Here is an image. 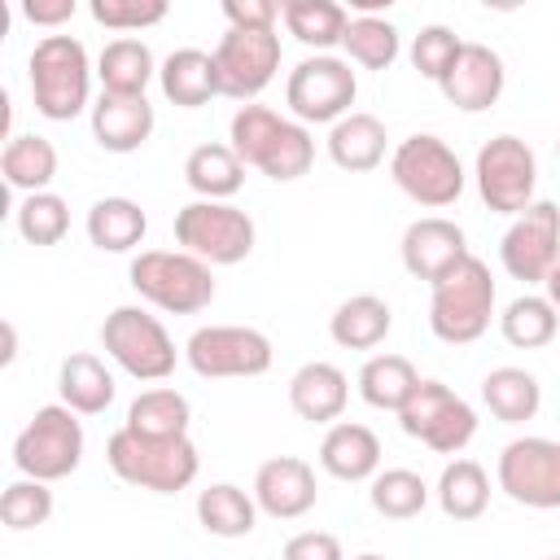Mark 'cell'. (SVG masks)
I'll return each mask as SVG.
<instances>
[{"instance_id": "6da1fadb", "label": "cell", "mask_w": 560, "mask_h": 560, "mask_svg": "<svg viewBox=\"0 0 560 560\" xmlns=\"http://www.w3.org/2000/svg\"><path fill=\"white\" fill-rule=\"evenodd\" d=\"M228 144L232 153L262 171L276 184H293L315 166V136L311 127H302L298 118L276 114L271 105H236L232 122H228Z\"/></svg>"}, {"instance_id": "7a4b0ae2", "label": "cell", "mask_w": 560, "mask_h": 560, "mask_svg": "<svg viewBox=\"0 0 560 560\" xmlns=\"http://www.w3.org/2000/svg\"><path fill=\"white\" fill-rule=\"evenodd\" d=\"M92 61L83 39L74 35H44L26 57L31 101L35 114L48 122H70L83 109H92Z\"/></svg>"}, {"instance_id": "3957f363", "label": "cell", "mask_w": 560, "mask_h": 560, "mask_svg": "<svg viewBox=\"0 0 560 560\" xmlns=\"http://www.w3.org/2000/svg\"><path fill=\"white\" fill-rule=\"evenodd\" d=\"M105 464L118 481H127L136 490L175 494V490H188L197 481L201 455H197L188 433L184 438H144V433H131L122 424L105 442Z\"/></svg>"}, {"instance_id": "277c9868", "label": "cell", "mask_w": 560, "mask_h": 560, "mask_svg": "<svg viewBox=\"0 0 560 560\" xmlns=\"http://www.w3.org/2000/svg\"><path fill=\"white\" fill-rule=\"evenodd\" d=\"M494 319V276L486 258L468 254L429 293V328L446 346H472Z\"/></svg>"}, {"instance_id": "5b68a950", "label": "cell", "mask_w": 560, "mask_h": 560, "mask_svg": "<svg viewBox=\"0 0 560 560\" xmlns=\"http://www.w3.org/2000/svg\"><path fill=\"white\" fill-rule=\"evenodd\" d=\"M131 289L166 311V315H197L214 302V271L210 262L184 254V249H140L127 267Z\"/></svg>"}, {"instance_id": "8992f818", "label": "cell", "mask_w": 560, "mask_h": 560, "mask_svg": "<svg viewBox=\"0 0 560 560\" xmlns=\"http://www.w3.org/2000/svg\"><path fill=\"white\" fill-rule=\"evenodd\" d=\"M389 179L424 210H442V206H455L468 175H464V162L459 153L433 136V131H416L407 140L394 144L389 153Z\"/></svg>"}, {"instance_id": "52a82bcc", "label": "cell", "mask_w": 560, "mask_h": 560, "mask_svg": "<svg viewBox=\"0 0 560 560\" xmlns=\"http://www.w3.org/2000/svg\"><path fill=\"white\" fill-rule=\"evenodd\" d=\"M83 424L66 402H44L13 438V468L35 481H61L83 464Z\"/></svg>"}, {"instance_id": "ba28073f", "label": "cell", "mask_w": 560, "mask_h": 560, "mask_svg": "<svg viewBox=\"0 0 560 560\" xmlns=\"http://www.w3.org/2000/svg\"><path fill=\"white\" fill-rule=\"evenodd\" d=\"M254 219L232 201H188L175 210V241L210 267H236L254 254Z\"/></svg>"}, {"instance_id": "9c48e42d", "label": "cell", "mask_w": 560, "mask_h": 560, "mask_svg": "<svg viewBox=\"0 0 560 560\" xmlns=\"http://www.w3.org/2000/svg\"><path fill=\"white\" fill-rule=\"evenodd\" d=\"M101 346L136 381H166L179 363V350L166 324L144 306H114L101 324Z\"/></svg>"}, {"instance_id": "30bf717a", "label": "cell", "mask_w": 560, "mask_h": 560, "mask_svg": "<svg viewBox=\"0 0 560 560\" xmlns=\"http://www.w3.org/2000/svg\"><path fill=\"white\" fill-rule=\"evenodd\" d=\"M359 96V79L350 70L346 57H332V52H311L302 57L289 79H284V105L289 114L302 122V127H315V122H341L346 114H354Z\"/></svg>"}, {"instance_id": "8fae6325", "label": "cell", "mask_w": 560, "mask_h": 560, "mask_svg": "<svg viewBox=\"0 0 560 560\" xmlns=\"http://www.w3.org/2000/svg\"><path fill=\"white\" fill-rule=\"evenodd\" d=\"M472 179H477V192H481L486 210L516 219L521 210H529L538 201L534 197V188H538V153L521 136H508V131L490 136L477 149Z\"/></svg>"}, {"instance_id": "7c38bea8", "label": "cell", "mask_w": 560, "mask_h": 560, "mask_svg": "<svg viewBox=\"0 0 560 560\" xmlns=\"http://www.w3.org/2000/svg\"><path fill=\"white\" fill-rule=\"evenodd\" d=\"M271 337L249 324H206L184 341V363L201 381H245L271 368Z\"/></svg>"}, {"instance_id": "4fadbf2b", "label": "cell", "mask_w": 560, "mask_h": 560, "mask_svg": "<svg viewBox=\"0 0 560 560\" xmlns=\"http://www.w3.org/2000/svg\"><path fill=\"white\" fill-rule=\"evenodd\" d=\"M398 424H402L407 438H416L420 446H429L438 455H459L477 438V411H472V402L459 398L451 385L429 381V376L416 385V394L398 411Z\"/></svg>"}, {"instance_id": "5bb4252c", "label": "cell", "mask_w": 560, "mask_h": 560, "mask_svg": "<svg viewBox=\"0 0 560 560\" xmlns=\"http://www.w3.org/2000/svg\"><path fill=\"white\" fill-rule=\"evenodd\" d=\"M494 481L521 508H534V512L560 508V442H551V438H512L499 451Z\"/></svg>"}, {"instance_id": "9a60e30c", "label": "cell", "mask_w": 560, "mask_h": 560, "mask_svg": "<svg viewBox=\"0 0 560 560\" xmlns=\"http://www.w3.org/2000/svg\"><path fill=\"white\" fill-rule=\"evenodd\" d=\"M214 70H219V92L254 105L267 83L280 70V35L276 31H236L228 26L223 39L214 44Z\"/></svg>"}, {"instance_id": "2e32d148", "label": "cell", "mask_w": 560, "mask_h": 560, "mask_svg": "<svg viewBox=\"0 0 560 560\" xmlns=\"http://www.w3.org/2000/svg\"><path fill=\"white\" fill-rule=\"evenodd\" d=\"M499 262L512 280L542 284L560 262V206L538 197L529 210H521L499 241Z\"/></svg>"}, {"instance_id": "e0dca14e", "label": "cell", "mask_w": 560, "mask_h": 560, "mask_svg": "<svg viewBox=\"0 0 560 560\" xmlns=\"http://www.w3.org/2000/svg\"><path fill=\"white\" fill-rule=\"evenodd\" d=\"M398 254H402V267L416 276V280H429V289L451 276L472 249H468V236L455 219L446 214H424V219H411L402 241H398Z\"/></svg>"}, {"instance_id": "ac0fdd59", "label": "cell", "mask_w": 560, "mask_h": 560, "mask_svg": "<svg viewBox=\"0 0 560 560\" xmlns=\"http://www.w3.org/2000/svg\"><path fill=\"white\" fill-rule=\"evenodd\" d=\"M249 494H254L258 512H267L271 521H298L319 499L315 468L306 459H298V455H271V459L258 464Z\"/></svg>"}, {"instance_id": "d6986e66", "label": "cell", "mask_w": 560, "mask_h": 560, "mask_svg": "<svg viewBox=\"0 0 560 560\" xmlns=\"http://www.w3.org/2000/svg\"><path fill=\"white\" fill-rule=\"evenodd\" d=\"M503 83H508V70H503V57L490 48V44H477V39H464L459 57L451 61V70L442 74V96L464 109V114H481L490 109L499 96H503Z\"/></svg>"}, {"instance_id": "ffe728a7", "label": "cell", "mask_w": 560, "mask_h": 560, "mask_svg": "<svg viewBox=\"0 0 560 560\" xmlns=\"http://www.w3.org/2000/svg\"><path fill=\"white\" fill-rule=\"evenodd\" d=\"M88 118H92V140L105 153H136L140 144H149L158 122L149 96H109V92L92 101Z\"/></svg>"}, {"instance_id": "44dd1931", "label": "cell", "mask_w": 560, "mask_h": 560, "mask_svg": "<svg viewBox=\"0 0 560 560\" xmlns=\"http://www.w3.org/2000/svg\"><path fill=\"white\" fill-rule=\"evenodd\" d=\"M346 402H350V381L328 359H311L289 376V407L311 424H337Z\"/></svg>"}, {"instance_id": "7402d4cb", "label": "cell", "mask_w": 560, "mask_h": 560, "mask_svg": "<svg viewBox=\"0 0 560 560\" xmlns=\"http://www.w3.org/2000/svg\"><path fill=\"white\" fill-rule=\"evenodd\" d=\"M319 468L337 481H372L381 472V438L359 420H337L319 438Z\"/></svg>"}, {"instance_id": "603a6c76", "label": "cell", "mask_w": 560, "mask_h": 560, "mask_svg": "<svg viewBox=\"0 0 560 560\" xmlns=\"http://www.w3.org/2000/svg\"><path fill=\"white\" fill-rule=\"evenodd\" d=\"M158 88H162V96H166L171 105H179V109H201V105H210L214 96H223V92H219L214 52H206V48H175V52L162 61V70H158Z\"/></svg>"}, {"instance_id": "cb8c5ba5", "label": "cell", "mask_w": 560, "mask_h": 560, "mask_svg": "<svg viewBox=\"0 0 560 560\" xmlns=\"http://www.w3.org/2000/svg\"><path fill=\"white\" fill-rule=\"evenodd\" d=\"M328 158L332 166L350 171V175H363V171H376L385 162V149H389V136H385V122L376 114H346L341 122L328 127Z\"/></svg>"}, {"instance_id": "d4e9b609", "label": "cell", "mask_w": 560, "mask_h": 560, "mask_svg": "<svg viewBox=\"0 0 560 560\" xmlns=\"http://www.w3.org/2000/svg\"><path fill=\"white\" fill-rule=\"evenodd\" d=\"M158 61H153V48L136 35H118L101 48L96 57V79H101V92L109 96H144V88L158 79Z\"/></svg>"}, {"instance_id": "484cf974", "label": "cell", "mask_w": 560, "mask_h": 560, "mask_svg": "<svg viewBox=\"0 0 560 560\" xmlns=\"http://www.w3.org/2000/svg\"><path fill=\"white\" fill-rule=\"evenodd\" d=\"M57 394L74 416H101L114 402L118 385H114V372L105 368V359H96L88 350H74L57 368Z\"/></svg>"}, {"instance_id": "4316f807", "label": "cell", "mask_w": 560, "mask_h": 560, "mask_svg": "<svg viewBox=\"0 0 560 560\" xmlns=\"http://www.w3.org/2000/svg\"><path fill=\"white\" fill-rule=\"evenodd\" d=\"M0 175L13 192L31 197V192H48V184L57 179V144L39 131H18L4 140L0 153Z\"/></svg>"}, {"instance_id": "83f0119b", "label": "cell", "mask_w": 560, "mask_h": 560, "mask_svg": "<svg viewBox=\"0 0 560 560\" xmlns=\"http://www.w3.org/2000/svg\"><path fill=\"white\" fill-rule=\"evenodd\" d=\"M83 228H88V241L101 254H127V249H136L144 241L149 214L131 197H96L88 219H83Z\"/></svg>"}, {"instance_id": "f1b7e54d", "label": "cell", "mask_w": 560, "mask_h": 560, "mask_svg": "<svg viewBox=\"0 0 560 560\" xmlns=\"http://www.w3.org/2000/svg\"><path fill=\"white\" fill-rule=\"evenodd\" d=\"M394 328V311L376 293H354L328 315V337L341 350H376Z\"/></svg>"}, {"instance_id": "f546056e", "label": "cell", "mask_w": 560, "mask_h": 560, "mask_svg": "<svg viewBox=\"0 0 560 560\" xmlns=\"http://www.w3.org/2000/svg\"><path fill=\"white\" fill-rule=\"evenodd\" d=\"M184 184L197 192V201H232L245 184V162L232 153V144H197L184 158Z\"/></svg>"}, {"instance_id": "4dcf8cb0", "label": "cell", "mask_w": 560, "mask_h": 560, "mask_svg": "<svg viewBox=\"0 0 560 560\" xmlns=\"http://www.w3.org/2000/svg\"><path fill=\"white\" fill-rule=\"evenodd\" d=\"M424 376L416 372V363L407 359V354H372V359H363V368H359V398L368 402V407H376V411H402L407 407V398L416 394V385H420Z\"/></svg>"}, {"instance_id": "1f68e13d", "label": "cell", "mask_w": 560, "mask_h": 560, "mask_svg": "<svg viewBox=\"0 0 560 560\" xmlns=\"http://www.w3.org/2000/svg\"><path fill=\"white\" fill-rule=\"evenodd\" d=\"M481 402L490 407L494 420H503V424H525V420H534L538 407H542V385H538L534 372L503 363V368H490V372L481 376Z\"/></svg>"}, {"instance_id": "d6a6232c", "label": "cell", "mask_w": 560, "mask_h": 560, "mask_svg": "<svg viewBox=\"0 0 560 560\" xmlns=\"http://www.w3.org/2000/svg\"><path fill=\"white\" fill-rule=\"evenodd\" d=\"M197 521L214 538H249L258 525V503L236 481H214L197 490Z\"/></svg>"}, {"instance_id": "836d02e7", "label": "cell", "mask_w": 560, "mask_h": 560, "mask_svg": "<svg viewBox=\"0 0 560 560\" xmlns=\"http://www.w3.org/2000/svg\"><path fill=\"white\" fill-rule=\"evenodd\" d=\"M280 22L298 44H306L315 52H328V48L341 44V35L350 26V9L337 4V0H284Z\"/></svg>"}, {"instance_id": "e575fe53", "label": "cell", "mask_w": 560, "mask_h": 560, "mask_svg": "<svg viewBox=\"0 0 560 560\" xmlns=\"http://www.w3.org/2000/svg\"><path fill=\"white\" fill-rule=\"evenodd\" d=\"M433 494H438L442 516H451V521H477L490 508V477H486V468L477 459H464L459 455V459H451L442 468Z\"/></svg>"}, {"instance_id": "d590c367", "label": "cell", "mask_w": 560, "mask_h": 560, "mask_svg": "<svg viewBox=\"0 0 560 560\" xmlns=\"http://www.w3.org/2000/svg\"><path fill=\"white\" fill-rule=\"evenodd\" d=\"M188 420H192V402L171 385H153L136 394L127 407V429L144 438H184Z\"/></svg>"}, {"instance_id": "8d00e7d4", "label": "cell", "mask_w": 560, "mask_h": 560, "mask_svg": "<svg viewBox=\"0 0 560 560\" xmlns=\"http://www.w3.org/2000/svg\"><path fill=\"white\" fill-rule=\"evenodd\" d=\"M499 332L508 346L516 350H542L547 341H556L560 332V311L542 298V293H521L503 306L499 315Z\"/></svg>"}, {"instance_id": "74e56055", "label": "cell", "mask_w": 560, "mask_h": 560, "mask_svg": "<svg viewBox=\"0 0 560 560\" xmlns=\"http://www.w3.org/2000/svg\"><path fill=\"white\" fill-rule=\"evenodd\" d=\"M341 48L363 70H389L402 52V35L389 18H350V26L341 35Z\"/></svg>"}, {"instance_id": "f35d334b", "label": "cell", "mask_w": 560, "mask_h": 560, "mask_svg": "<svg viewBox=\"0 0 560 560\" xmlns=\"http://www.w3.org/2000/svg\"><path fill=\"white\" fill-rule=\"evenodd\" d=\"M429 486H424V477L420 472H411V468H381L376 477H372V490H368V499H372V508L385 516V521H411V516H420L424 508H429Z\"/></svg>"}, {"instance_id": "ab89813d", "label": "cell", "mask_w": 560, "mask_h": 560, "mask_svg": "<svg viewBox=\"0 0 560 560\" xmlns=\"http://www.w3.org/2000/svg\"><path fill=\"white\" fill-rule=\"evenodd\" d=\"M13 223H18V236L26 245H57L66 232H70V206L61 192H31L18 201L13 210Z\"/></svg>"}, {"instance_id": "60d3db41", "label": "cell", "mask_w": 560, "mask_h": 560, "mask_svg": "<svg viewBox=\"0 0 560 560\" xmlns=\"http://www.w3.org/2000/svg\"><path fill=\"white\" fill-rule=\"evenodd\" d=\"M52 516V490L48 481H35V477H18L4 486L0 494V521L9 529H39L48 525Z\"/></svg>"}, {"instance_id": "b9f144b4", "label": "cell", "mask_w": 560, "mask_h": 560, "mask_svg": "<svg viewBox=\"0 0 560 560\" xmlns=\"http://www.w3.org/2000/svg\"><path fill=\"white\" fill-rule=\"evenodd\" d=\"M459 48H464V39H459L451 26L429 22V26H420V35L411 39L407 57H411V66H416V74H420V79L442 83V74H446V70H451V61L459 57Z\"/></svg>"}, {"instance_id": "7bdbcfd3", "label": "cell", "mask_w": 560, "mask_h": 560, "mask_svg": "<svg viewBox=\"0 0 560 560\" xmlns=\"http://www.w3.org/2000/svg\"><path fill=\"white\" fill-rule=\"evenodd\" d=\"M88 13L105 31H144L166 18V0H92Z\"/></svg>"}, {"instance_id": "ee69618b", "label": "cell", "mask_w": 560, "mask_h": 560, "mask_svg": "<svg viewBox=\"0 0 560 560\" xmlns=\"http://www.w3.org/2000/svg\"><path fill=\"white\" fill-rule=\"evenodd\" d=\"M223 18L236 31H276L280 4L276 0H223Z\"/></svg>"}, {"instance_id": "f6af8a7d", "label": "cell", "mask_w": 560, "mask_h": 560, "mask_svg": "<svg viewBox=\"0 0 560 560\" xmlns=\"http://www.w3.org/2000/svg\"><path fill=\"white\" fill-rule=\"evenodd\" d=\"M280 560H346V551H341L337 534H328V529H302V534H293L284 542Z\"/></svg>"}, {"instance_id": "bcb514c9", "label": "cell", "mask_w": 560, "mask_h": 560, "mask_svg": "<svg viewBox=\"0 0 560 560\" xmlns=\"http://www.w3.org/2000/svg\"><path fill=\"white\" fill-rule=\"evenodd\" d=\"M74 0H22V18L35 26H61L74 18Z\"/></svg>"}, {"instance_id": "7dc6e473", "label": "cell", "mask_w": 560, "mask_h": 560, "mask_svg": "<svg viewBox=\"0 0 560 560\" xmlns=\"http://www.w3.org/2000/svg\"><path fill=\"white\" fill-rule=\"evenodd\" d=\"M542 298H547V302L560 311V262H556V267H551V276L542 280Z\"/></svg>"}, {"instance_id": "c3c4849f", "label": "cell", "mask_w": 560, "mask_h": 560, "mask_svg": "<svg viewBox=\"0 0 560 560\" xmlns=\"http://www.w3.org/2000/svg\"><path fill=\"white\" fill-rule=\"evenodd\" d=\"M13 354H18V332L13 324H4V363H13Z\"/></svg>"}, {"instance_id": "681fc988", "label": "cell", "mask_w": 560, "mask_h": 560, "mask_svg": "<svg viewBox=\"0 0 560 560\" xmlns=\"http://www.w3.org/2000/svg\"><path fill=\"white\" fill-rule=\"evenodd\" d=\"M354 560H385L381 551H363V556H354Z\"/></svg>"}, {"instance_id": "f907efd6", "label": "cell", "mask_w": 560, "mask_h": 560, "mask_svg": "<svg viewBox=\"0 0 560 560\" xmlns=\"http://www.w3.org/2000/svg\"><path fill=\"white\" fill-rule=\"evenodd\" d=\"M556 158H560V140H556Z\"/></svg>"}, {"instance_id": "816d5d0a", "label": "cell", "mask_w": 560, "mask_h": 560, "mask_svg": "<svg viewBox=\"0 0 560 560\" xmlns=\"http://www.w3.org/2000/svg\"><path fill=\"white\" fill-rule=\"evenodd\" d=\"M547 560H560V556H547Z\"/></svg>"}]
</instances>
